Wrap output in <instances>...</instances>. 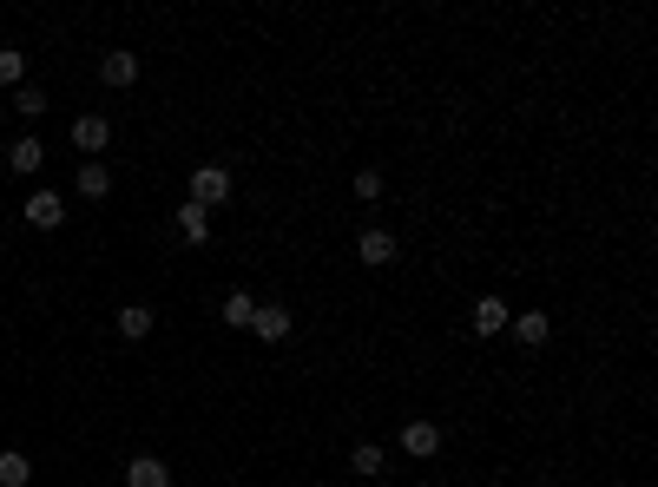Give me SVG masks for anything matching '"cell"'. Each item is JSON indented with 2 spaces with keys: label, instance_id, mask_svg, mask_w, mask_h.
<instances>
[{
  "label": "cell",
  "instance_id": "obj_1",
  "mask_svg": "<svg viewBox=\"0 0 658 487\" xmlns=\"http://www.w3.org/2000/svg\"><path fill=\"white\" fill-rule=\"evenodd\" d=\"M224 198H231V172H224V165H191V205L211 211V205H224Z\"/></svg>",
  "mask_w": 658,
  "mask_h": 487
},
{
  "label": "cell",
  "instance_id": "obj_2",
  "mask_svg": "<svg viewBox=\"0 0 658 487\" xmlns=\"http://www.w3.org/2000/svg\"><path fill=\"white\" fill-rule=\"evenodd\" d=\"M290 330H297V323H290L283 303H257V316H251V336H257V343H290Z\"/></svg>",
  "mask_w": 658,
  "mask_h": 487
},
{
  "label": "cell",
  "instance_id": "obj_3",
  "mask_svg": "<svg viewBox=\"0 0 658 487\" xmlns=\"http://www.w3.org/2000/svg\"><path fill=\"white\" fill-rule=\"evenodd\" d=\"M395 251H402V244H395V231H362V237H356V257H362L369 270H389Z\"/></svg>",
  "mask_w": 658,
  "mask_h": 487
},
{
  "label": "cell",
  "instance_id": "obj_4",
  "mask_svg": "<svg viewBox=\"0 0 658 487\" xmlns=\"http://www.w3.org/2000/svg\"><path fill=\"white\" fill-rule=\"evenodd\" d=\"M402 448L415 461H435L441 455V422H402Z\"/></svg>",
  "mask_w": 658,
  "mask_h": 487
},
{
  "label": "cell",
  "instance_id": "obj_5",
  "mask_svg": "<svg viewBox=\"0 0 658 487\" xmlns=\"http://www.w3.org/2000/svg\"><path fill=\"white\" fill-rule=\"evenodd\" d=\"M20 218L33 224V231H53V224L66 218V205H60V191H33L27 205H20Z\"/></svg>",
  "mask_w": 658,
  "mask_h": 487
},
{
  "label": "cell",
  "instance_id": "obj_6",
  "mask_svg": "<svg viewBox=\"0 0 658 487\" xmlns=\"http://www.w3.org/2000/svg\"><path fill=\"white\" fill-rule=\"evenodd\" d=\"M99 79L106 86H139V53H126V47L99 53Z\"/></svg>",
  "mask_w": 658,
  "mask_h": 487
},
{
  "label": "cell",
  "instance_id": "obj_7",
  "mask_svg": "<svg viewBox=\"0 0 658 487\" xmlns=\"http://www.w3.org/2000/svg\"><path fill=\"white\" fill-rule=\"evenodd\" d=\"M40 165H47V145L33 139V132H27V139H14V145H7V172H20V178H40Z\"/></svg>",
  "mask_w": 658,
  "mask_h": 487
},
{
  "label": "cell",
  "instance_id": "obj_8",
  "mask_svg": "<svg viewBox=\"0 0 658 487\" xmlns=\"http://www.w3.org/2000/svg\"><path fill=\"white\" fill-rule=\"evenodd\" d=\"M468 323H474V336H501L507 323H514V310H507V297H481Z\"/></svg>",
  "mask_w": 658,
  "mask_h": 487
},
{
  "label": "cell",
  "instance_id": "obj_9",
  "mask_svg": "<svg viewBox=\"0 0 658 487\" xmlns=\"http://www.w3.org/2000/svg\"><path fill=\"white\" fill-rule=\"evenodd\" d=\"M73 145H79L86 158H99V152L112 145V126L99 119V112H86V119H73Z\"/></svg>",
  "mask_w": 658,
  "mask_h": 487
},
{
  "label": "cell",
  "instance_id": "obj_10",
  "mask_svg": "<svg viewBox=\"0 0 658 487\" xmlns=\"http://www.w3.org/2000/svg\"><path fill=\"white\" fill-rule=\"evenodd\" d=\"M514 336H520L527 349H547V336H553V316H547V310H520V316H514Z\"/></svg>",
  "mask_w": 658,
  "mask_h": 487
},
{
  "label": "cell",
  "instance_id": "obj_11",
  "mask_svg": "<svg viewBox=\"0 0 658 487\" xmlns=\"http://www.w3.org/2000/svg\"><path fill=\"white\" fill-rule=\"evenodd\" d=\"M73 185H79V198H93V205H99V198H112V172L99 165V158H86V165H79Z\"/></svg>",
  "mask_w": 658,
  "mask_h": 487
},
{
  "label": "cell",
  "instance_id": "obj_12",
  "mask_svg": "<svg viewBox=\"0 0 658 487\" xmlns=\"http://www.w3.org/2000/svg\"><path fill=\"white\" fill-rule=\"evenodd\" d=\"M126 487H172V468H165L158 455H139V461L126 468Z\"/></svg>",
  "mask_w": 658,
  "mask_h": 487
},
{
  "label": "cell",
  "instance_id": "obj_13",
  "mask_svg": "<svg viewBox=\"0 0 658 487\" xmlns=\"http://www.w3.org/2000/svg\"><path fill=\"white\" fill-rule=\"evenodd\" d=\"M152 323H158V316L145 310V303H126V310H119V336H126V343H145V336H152Z\"/></svg>",
  "mask_w": 658,
  "mask_h": 487
},
{
  "label": "cell",
  "instance_id": "obj_14",
  "mask_svg": "<svg viewBox=\"0 0 658 487\" xmlns=\"http://www.w3.org/2000/svg\"><path fill=\"white\" fill-rule=\"evenodd\" d=\"M178 237H185V244H211V211L185 205V211H178Z\"/></svg>",
  "mask_w": 658,
  "mask_h": 487
},
{
  "label": "cell",
  "instance_id": "obj_15",
  "mask_svg": "<svg viewBox=\"0 0 658 487\" xmlns=\"http://www.w3.org/2000/svg\"><path fill=\"white\" fill-rule=\"evenodd\" d=\"M224 323H231V330H251V316H257V303H251V290H231V297H224Z\"/></svg>",
  "mask_w": 658,
  "mask_h": 487
},
{
  "label": "cell",
  "instance_id": "obj_16",
  "mask_svg": "<svg viewBox=\"0 0 658 487\" xmlns=\"http://www.w3.org/2000/svg\"><path fill=\"white\" fill-rule=\"evenodd\" d=\"M33 481V461L20 455V448H7V455H0V487H27Z\"/></svg>",
  "mask_w": 658,
  "mask_h": 487
},
{
  "label": "cell",
  "instance_id": "obj_17",
  "mask_svg": "<svg viewBox=\"0 0 658 487\" xmlns=\"http://www.w3.org/2000/svg\"><path fill=\"white\" fill-rule=\"evenodd\" d=\"M349 468H356L362 481H376V474H382V448H376V441H356V448H349Z\"/></svg>",
  "mask_w": 658,
  "mask_h": 487
},
{
  "label": "cell",
  "instance_id": "obj_18",
  "mask_svg": "<svg viewBox=\"0 0 658 487\" xmlns=\"http://www.w3.org/2000/svg\"><path fill=\"white\" fill-rule=\"evenodd\" d=\"M20 79H27V53H14V47H0V86L14 93Z\"/></svg>",
  "mask_w": 658,
  "mask_h": 487
},
{
  "label": "cell",
  "instance_id": "obj_19",
  "mask_svg": "<svg viewBox=\"0 0 658 487\" xmlns=\"http://www.w3.org/2000/svg\"><path fill=\"white\" fill-rule=\"evenodd\" d=\"M349 191H356L362 205H376V198H382V172H376V165H362V172L349 178Z\"/></svg>",
  "mask_w": 658,
  "mask_h": 487
},
{
  "label": "cell",
  "instance_id": "obj_20",
  "mask_svg": "<svg viewBox=\"0 0 658 487\" xmlns=\"http://www.w3.org/2000/svg\"><path fill=\"white\" fill-rule=\"evenodd\" d=\"M14 112L20 119H40V112H47V93H40V86H14Z\"/></svg>",
  "mask_w": 658,
  "mask_h": 487
}]
</instances>
